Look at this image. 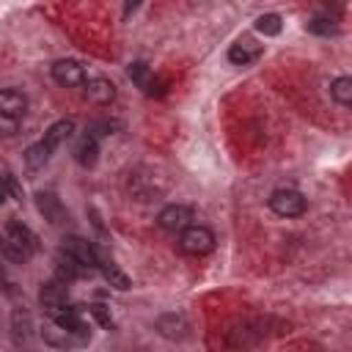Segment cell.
<instances>
[{
	"label": "cell",
	"mask_w": 352,
	"mask_h": 352,
	"mask_svg": "<svg viewBox=\"0 0 352 352\" xmlns=\"http://www.w3.org/2000/svg\"><path fill=\"white\" fill-rule=\"evenodd\" d=\"M3 253L11 261H28L36 253V234L19 220H11L3 231Z\"/></svg>",
	"instance_id": "1"
},
{
	"label": "cell",
	"mask_w": 352,
	"mask_h": 352,
	"mask_svg": "<svg viewBox=\"0 0 352 352\" xmlns=\"http://www.w3.org/2000/svg\"><path fill=\"white\" fill-rule=\"evenodd\" d=\"M267 206H270L278 217H300V214H305L308 201H305V195H302L300 190L280 187V190H272V192H270Z\"/></svg>",
	"instance_id": "2"
},
{
	"label": "cell",
	"mask_w": 352,
	"mask_h": 352,
	"mask_svg": "<svg viewBox=\"0 0 352 352\" xmlns=\"http://www.w3.org/2000/svg\"><path fill=\"white\" fill-rule=\"evenodd\" d=\"M179 250L187 256H206L214 250V234L206 226H187L179 231Z\"/></svg>",
	"instance_id": "3"
},
{
	"label": "cell",
	"mask_w": 352,
	"mask_h": 352,
	"mask_svg": "<svg viewBox=\"0 0 352 352\" xmlns=\"http://www.w3.org/2000/svg\"><path fill=\"white\" fill-rule=\"evenodd\" d=\"M52 80L63 88H82V82L88 80L85 74V66L80 60H72V58H63V60H55L52 63Z\"/></svg>",
	"instance_id": "4"
},
{
	"label": "cell",
	"mask_w": 352,
	"mask_h": 352,
	"mask_svg": "<svg viewBox=\"0 0 352 352\" xmlns=\"http://www.w3.org/2000/svg\"><path fill=\"white\" fill-rule=\"evenodd\" d=\"M60 250H63V253H69V256H72L80 267H85V270L99 267V253H96V248H94L88 239L77 236V234L66 236V239H63V245H60Z\"/></svg>",
	"instance_id": "5"
},
{
	"label": "cell",
	"mask_w": 352,
	"mask_h": 352,
	"mask_svg": "<svg viewBox=\"0 0 352 352\" xmlns=\"http://www.w3.org/2000/svg\"><path fill=\"white\" fill-rule=\"evenodd\" d=\"M190 223H192V209L184 206V204H168V206H162L160 214H157V226H160L162 231H170V234L187 228Z\"/></svg>",
	"instance_id": "6"
},
{
	"label": "cell",
	"mask_w": 352,
	"mask_h": 352,
	"mask_svg": "<svg viewBox=\"0 0 352 352\" xmlns=\"http://www.w3.org/2000/svg\"><path fill=\"white\" fill-rule=\"evenodd\" d=\"M38 302H41V308L50 316L58 314V311H63L69 305V286H66V280H50V283H44L41 292H38Z\"/></svg>",
	"instance_id": "7"
},
{
	"label": "cell",
	"mask_w": 352,
	"mask_h": 352,
	"mask_svg": "<svg viewBox=\"0 0 352 352\" xmlns=\"http://www.w3.org/2000/svg\"><path fill=\"white\" fill-rule=\"evenodd\" d=\"M41 336H44V341L50 344V346H58V349H72V346H82L88 338L85 336H77V333H72V330H66V327H60L58 322H50L44 330H41Z\"/></svg>",
	"instance_id": "8"
},
{
	"label": "cell",
	"mask_w": 352,
	"mask_h": 352,
	"mask_svg": "<svg viewBox=\"0 0 352 352\" xmlns=\"http://www.w3.org/2000/svg\"><path fill=\"white\" fill-rule=\"evenodd\" d=\"M82 91H85V99L94 104H110L116 99V85L107 77H88L82 82Z\"/></svg>",
	"instance_id": "9"
},
{
	"label": "cell",
	"mask_w": 352,
	"mask_h": 352,
	"mask_svg": "<svg viewBox=\"0 0 352 352\" xmlns=\"http://www.w3.org/2000/svg\"><path fill=\"white\" fill-rule=\"evenodd\" d=\"M72 157H74L77 165H82V168H94L96 160H99V143H96V138H94L91 132L80 135V138L74 140V146H72Z\"/></svg>",
	"instance_id": "10"
},
{
	"label": "cell",
	"mask_w": 352,
	"mask_h": 352,
	"mask_svg": "<svg viewBox=\"0 0 352 352\" xmlns=\"http://www.w3.org/2000/svg\"><path fill=\"white\" fill-rule=\"evenodd\" d=\"M129 80H132L138 88H143L148 96H154V94H157V96H162V91H165V88H162V82L151 74V69H148L143 60L129 63Z\"/></svg>",
	"instance_id": "11"
},
{
	"label": "cell",
	"mask_w": 352,
	"mask_h": 352,
	"mask_svg": "<svg viewBox=\"0 0 352 352\" xmlns=\"http://www.w3.org/2000/svg\"><path fill=\"white\" fill-rule=\"evenodd\" d=\"M36 206L44 214V220L52 223V226H60V223L69 220V214H66V209H63V204H60V198L55 192H38L36 195Z\"/></svg>",
	"instance_id": "12"
},
{
	"label": "cell",
	"mask_w": 352,
	"mask_h": 352,
	"mask_svg": "<svg viewBox=\"0 0 352 352\" xmlns=\"http://www.w3.org/2000/svg\"><path fill=\"white\" fill-rule=\"evenodd\" d=\"M261 50H264V47H261L256 38L245 36V38H239V41L231 44V50H228V60L236 63V66H248V63H253V60L261 55Z\"/></svg>",
	"instance_id": "13"
},
{
	"label": "cell",
	"mask_w": 352,
	"mask_h": 352,
	"mask_svg": "<svg viewBox=\"0 0 352 352\" xmlns=\"http://www.w3.org/2000/svg\"><path fill=\"white\" fill-rule=\"evenodd\" d=\"M28 110V96L16 88H0V113L6 116H14V118H22Z\"/></svg>",
	"instance_id": "14"
},
{
	"label": "cell",
	"mask_w": 352,
	"mask_h": 352,
	"mask_svg": "<svg viewBox=\"0 0 352 352\" xmlns=\"http://www.w3.org/2000/svg\"><path fill=\"white\" fill-rule=\"evenodd\" d=\"M72 135H74V121H72V118H60V121H55V124L44 132V138H41V140L55 151V148H58L60 143H66Z\"/></svg>",
	"instance_id": "15"
},
{
	"label": "cell",
	"mask_w": 352,
	"mask_h": 352,
	"mask_svg": "<svg viewBox=\"0 0 352 352\" xmlns=\"http://www.w3.org/2000/svg\"><path fill=\"white\" fill-rule=\"evenodd\" d=\"M50 154H52V148H50L44 140H38V143L28 146V151H25V165H28L30 170H38V168H44V165H47Z\"/></svg>",
	"instance_id": "16"
},
{
	"label": "cell",
	"mask_w": 352,
	"mask_h": 352,
	"mask_svg": "<svg viewBox=\"0 0 352 352\" xmlns=\"http://www.w3.org/2000/svg\"><path fill=\"white\" fill-rule=\"evenodd\" d=\"M55 261H58V278H60V280H66V283H69V280H74V278H80V275L85 272V267H80V264H77L69 253H63V250L58 253V258H55Z\"/></svg>",
	"instance_id": "17"
},
{
	"label": "cell",
	"mask_w": 352,
	"mask_h": 352,
	"mask_svg": "<svg viewBox=\"0 0 352 352\" xmlns=\"http://www.w3.org/2000/svg\"><path fill=\"white\" fill-rule=\"evenodd\" d=\"M330 96L341 104V107H349L352 104V80L349 77H336L330 82Z\"/></svg>",
	"instance_id": "18"
},
{
	"label": "cell",
	"mask_w": 352,
	"mask_h": 352,
	"mask_svg": "<svg viewBox=\"0 0 352 352\" xmlns=\"http://www.w3.org/2000/svg\"><path fill=\"white\" fill-rule=\"evenodd\" d=\"M102 275H104V280L113 286V289H118V292H126L132 283H129V275L124 272V270H118L116 264H102Z\"/></svg>",
	"instance_id": "19"
},
{
	"label": "cell",
	"mask_w": 352,
	"mask_h": 352,
	"mask_svg": "<svg viewBox=\"0 0 352 352\" xmlns=\"http://www.w3.org/2000/svg\"><path fill=\"white\" fill-rule=\"evenodd\" d=\"M308 30L316 33V36H330V33L338 30V25H336V16H330V14H316L314 19H308Z\"/></svg>",
	"instance_id": "20"
},
{
	"label": "cell",
	"mask_w": 352,
	"mask_h": 352,
	"mask_svg": "<svg viewBox=\"0 0 352 352\" xmlns=\"http://www.w3.org/2000/svg\"><path fill=\"white\" fill-rule=\"evenodd\" d=\"M280 28H283V22H280V16H278V14H264V16H258V19H256V30H258V33H264V36H278V33H280Z\"/></svg>",
	"instance_id": "21"
},
{
	"label": "cell",
	"mask_w": 352,
	"mask_h": 352,
	"mask_svg": "<svg viewBox=\"0 0 352 352\" xmlns=\"http://www.w3.org/2000/svg\"><path fill=\"white\" fill-rule=\"evenodd\" d=\"M28 336H30V316L16 311L14 314V341L22 344V341H28Z\"/></svg>",
	"instance_id": "22"
},
{
	"label": "cell",
	"mask_w": 352,
	"mask_h": 352,
	"mask_svg": "<svg viewBox=\"0 0 352 352\" xmlns=\"http://www.w3.org/2000/svg\"><path fill=\"white\" fill-rule=\"evenodd\" d=\"M16 132H19V118L0 113V140H8V138H14Z\"/></svg>",
	"instance_id": "23"
},
{
	"label": "cell",
	"mask_w": 352,
	"mask_h": 352,
	"mask_svg": "<svg viewBox=\"0 0 352 352\" xmlns=\"http://www.w3.org/2000/svg\"><path fill=\"white\" fill-rule=\"evenodd\" d=\"M91 311V316L104 327V330H110L113 327V316H110V311H107V305H102V302H96V305H91L88 308Z\"/></svg>",
	"instance_id": "24"
},
{
	"label": "cell",
	"mask_w": 352,
	"mask_h": 352,
	"mask_svg": "<svg viewBox=\"0 0 352 352\" xmlns=\"http://www.w3.org/2000/svg\"><path fill=\"white\" fill-rule=\"evenodd\" d=\"M0 182H3V187H6V190H8V192H11L14 198H16V201H22V192H19V184L14 182V176H11V173H3V176H0Z\"/></svg>",
	"instance_id": "25"
},
{
	"label": "cell",
	"mask_w": 352,
	"mask_h": 352,
	"mask_svg": "<svg viewBox=\"0 0 352 352\" xmlns=\"http://www.w3.org/2000/svg\"><path fill=\"white\" fill-rule=\"evenodd\" d=\"M138 6H140V0H126V3H124V16H129Z\"/></svg>",
	"instance_id": "26"
},
{
	"label": "cell",
	"mask_w": 352,
	"mask_h": 352,
	"mask_svg": "<svg viewBox=\"0 0 352 352\" xmlns=\"http://www.w3.org/2000/svg\"><path fill=\"white\" fill-rule=\"evenodd\" d=\"M6 198H8V190H6V187H3V182H0V206H3V201H6Z\"/></svg>",
	"instance_id": "27"
}]
</instances>
